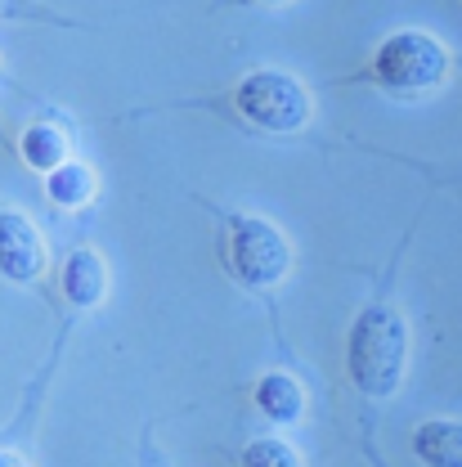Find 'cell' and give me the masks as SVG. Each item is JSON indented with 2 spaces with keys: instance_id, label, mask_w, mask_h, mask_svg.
I'll use <instances>...</instances> for the list:
<instances>
[{
  "instance_id": "6da1fadb",
  "label": "cell",
  "mask_w": 462,
  "mask_h": 467,
  "mask_svg": "<svg viewBox=\"0 0 462 467\" xmlns=\"http://www.w3.org/2000/svg\"><path fill=\"white\" fill-rule=\"evenodd\" d=\"M408 319L386 306V301H373L368 310L354 315L346 337V368L350 382L368 396V400H391L400 387H405L408 373Z\"/></svg>"
},
{
  "instance_id": "7a4b0ae2",
  "label": "cell",
  "mask_w": 462,
  "mask_h": 467,
  "mask_svg": "<svg viewBox=\"0 0 462 467\" xmlns=\"http://www.w3.org/2000/svg\"><path fill=\"white\" fill-rule=\"evenodd\" d=\"M373 77L391 95H426L449 77V50L426 32H395L373 58Z\"/></svg>"
},
{
  "instance_id": "3957f363",
  "label": "cell",
  "mask_w": 462,
  "mask_h": 467,
  "mask_svg": "<svg viewBox=\"0 0 462 467\" xmlns=\"http://www.w3.org/2000/svg\"><path fill=\"white\" fill-rule=\"evenodd\" d=\"M233 104H238V113L247 117L252 126L274 130V135L301 130V126L310 121V90H305L296 77L274 72V67H261V72L242 77Z\"/></svg>"
},
{
  "instance_id": "277c9868",
  "label": "cell",
  "mask_w": 462,
  "mask_h": 467,
  "mask_svg": "<svg viewBox=\"0 0 462 467\" xmlns=\"http://www.w3.org/2000/svg\"><path fill=\"white\" fill-rule=\"evenodd\" d=\"M230 270L247 288H274L292 270L288 234L261 216H233L230 221Z\"/></svg>"
},
{
  "instance_id": "5b68a950",
  "label": "cell",
  "mask_w": 462,
  "mask_h": 467,
  "mask_svg": "<svg viewBox=\"0 0 462 467\" xmlns=\"http://www.w3.org/2000/svg\"><path fill=\"white\" fill-rule=\"evenodd\" d=\"M46 270V238L23 212H0V275L9 284H32Z\"/></svg>"
},
{
  "instance_id": "8992f818",
  "label": "cell",
  "mask_w": 462,
  "mask_h": 467,
  "mask_svg": "<svg viewBox=\"0 0 462 467\" xmlns=\"http://www.w3.org/2000/svg\"><path fill=\"white\" fill-rule=\"evenodd\" d=\"M63 292L81 310H90V306L104 301V292H108V265L99 261V252L81 247V252L67 256V265H63Z\"/></svg>"
},
{
  "instance_id": "52a82bcc",
  "label": "cell",
  "mask_w": 462,
  "mask_h": 467,
  "mask_svg": "<svg viewBox=\"0 0 462 467\" xmlns=\"http://www.w3.org/2000/svg\"><path fill=\"white\" fill-rule=\"evenodd\" d=\"M413 454L426 467H462V422L431 418L413 431Z\"/></svg>"
},
{
  "instance_id": "ba28073f",
  "label": "cell",
  "mask_w": 462,
  "mask_h": 467,
  "mask_svg": "<svg viewBox=\"0 0 462 467\" xmlns=\"http://www.w3.org/2000/svg\"><path fill=\"white\" fill-rule=\"evenodd\" d=\"M256 409H261L270 422L288 427V422H296V418L305 413V391H301V382L288 378V373H265V378L256 382Z\"/></svg>"
},
{
  "instance_id": "9c48e42d",
  "label": "cell",
  "mask_w": 462,
  "mask_h": 467,
  "mask_svg": "<svg viewBox=\"0 0 462 467\" xmlns=\"http://www.w3.org/2000/svg\"><path fill=\"white\" fill-rule=\"evenodd\" d=\"M18 149H23V162L32 167V171H41V175H50L58 171L63 162H72L67 158V135L58 130L55 121H36V126H27L23 130V140H18Z\"/></svg>"
},
{
  "instance_id": "30bf717a",
  "label": "cell",
  "mask_w": 462,
  "mask_h": 467,
  "mask_svg": "<svg viewBox=\"0 0 462 467\" xmlns=\"http://www.w3.org/2000/svg\"><path fill=\"white\" fill-rule=\"evenodd\" d=\"M95 171L86 167V162H63L58 171L46 175V193H50V202L63 207V212H81L90 198H95Z\"/></svg>"
},
{
  "instance_id": "8fae6325",
  "label": "cell",
  "mask_w": 462,
  "mask_h": 467,
  "mask_svg": "<svg viewBox=\"0 0 462 467\" xmlns=\"http://www.w3.org/2000/svg\"><path fill=\"white\" fill-rule=\"evenodd\" d=\"M242 467H301V454L292 450L288 441H274V436H261L242 450Z\"/></svg>"
},
{
  "instance_id": "7c38bea8",
  "label": "cell",
  "mask_w": 462,
  "mask_h": 467,
  "mask_svg": "<svg viewBox=\"0 0 462 467\" xmlns=\"http://www.w3.org/2000/svg\"><path fill=\"white\" fill-rule=\"evenodd\" d=\"M0 467H27L18 454H9V450H0Z\"/></svg>"
},
{
  "instance_id": "4fadbf2b",
  "label": "cell",
  "mask_w": 462,
  "mask_h": 467,
  "mask_svg": "<svg viewBox=\"0 0 462 467\" xmlns=\"http://www.w3.org/2000/svg\"><path fill=\"white\" fill-rule=\"evenodd\" d=\"M265 5H288V0H265Z\"/></svg>"
}]
</instances>
